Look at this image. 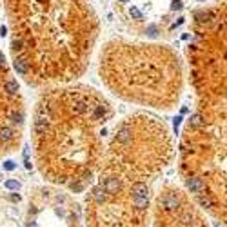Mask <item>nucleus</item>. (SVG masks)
Segmentation results:
<instances>
[{"label":"nucleus","instance_id":"f3484780","mask_svg":"<svg viewBox=\"0 0 227 227\" xmlns=\"http://www.w3.org/2000/svg\"><path fill=\"white\" fill-rule=\"evenodd\" d=\"M4 169H6V171H13V169H15V162H11V160H8V162H6V164H4Z\"/></svg>","mask_w":227,"mask_h":227},{"label":"nucleus","instance_id":"dca6fc26","mask_svg":"<svg viewBox=\"0 0 227 227\" xmlns=\"http://www.w3.org/2000/svg\"><path fill=\"white\" fill-rule=\"evenodd\" d=\"M129 13H131V17H133V18H136V20H140V18H142L140 9H136V8H131V11H129Z\"/></svg>","mask_w":227,"mask_h":227},{"label":"nucleus","instance_id":"1a4fd4ad","mask_svg":"<svg viewBox=\"0 0 227 227\" xmlns=\"http://www.w3.org/2000/svg\"><path fill=\"white\" fill-rule=\"evenodd\" d=\"M35 129H37V133H44L46 129H47V120H46V118H38Z\"/></svg>","mask_w":227,"mask_h":227},{"label":"nucleus","instance_id":"6ab92c4d","mask_svg":"<svg viewBox=\"0 0 227 227\" xmlns=\"http://www.w3.org/2000/svg\"><path fill=\"white\" fill-rule=\"evenodd\" d=\"M13 46H15L17 49H20V47H22V40H20V38H15V40H13Z\"/></svg>","mask_w":227,"mask_h":227},{"label":"nucleus","instance_id":"20e7f679","mask_svg":"<svg viewBox=\"0 0 227 227\" xmlns=\"http://www.w3.org/2000/svg\"><path fill=\"white\" fill-rule=\"evenodd\" d=\"M129 138H131V129H129V127H122L120 131H118V135H116V140H118L120 144L129 142Z\"/></svg>","mask_w":227,"mask_h":227},{"label":"nucleus","instance_id":"f257e3e1","mask_svg":"<svg viewBox=\"0 0 227 227\" xmlns=\"http://www.w3.org/2000/svg\"><path fill=\"white\" fill-rule=\"evenodd\" d=\"M131 193H133V196H135V198H147L149 189H147V185L144 184V182H136V184H133Z\"/></svg>","mask_w":227,"mask_h":227},{"label":"nucleus","instance_id":"ddd939ff","mask_svg":"<svg viewBox=\"0 0 227 227\" xmlns=\"http://www.w3.org/2000/svg\"><path fill=\"white\" fill-rule=\"evenodd\" d=\"M198 200H200V204L205 205V207H211V198L207 195H198Z\"/></svg>","mask_w":227,"mask_h":227},{"label":"nucleus","instance_id":"9b49d317","mask_svg":"<svg viewBox=\"0 0 227 227\" xmlns=\"http://www.w3.org/2000/svg\"><path fill=\"white\" fill-rule=\"evenodd\" d=\"M133 204H135L138 209H146V207H147V198H135V196H133Z\"/></svg>","mask_w":227,"mask_h":227},{"label":"nucleus","instance_id":"4468645a","mask_svg":"<svg viewBox=\"0 0 227 227\" xmlns=\"http://www.w3.org/2000/svg\"><path fill=\"white\" fill-rule=\"evenodd\" d=\"M11 122H13V124H22V122H24L22 113H13V115H11Z\"/></svg>","mask_w":227,"mask_h":227},{"label":"nucleus","instance_id":"412c9836","mask_svg":"<svg viewBox=\"0 0 227 227\" xmlns=\"http://www.w3.org/2000/svg\"><path fill=\"white\" fill-rule=\"evenodd\" d=\"M118 2H122V4H127V2H129V0H118Z\"/></svg>","mask_w":227,"mask_h":227},{"label":"nucleus","instance_id":"aec40b11","mask_svg":"<svg viewBox=\"0 0 227 227\" xmlns=\"http://www.w3.org/2000/svg\"><path fill=\"white\" fill-rule=\"evenodd\" d=\"M27 227H37V224H35V222H31V224H27Z\"/></svg>","mask_w":227,"mask_h":227},{"label":"nucleus","instance_id":"2eb2a0df","mask_svg":"<svg viewBox=\"0 0 227 227\" xmlns=\"http://www.w3.org/2000/svg\"><path fill=\"white\" fill-rule=\"evenodd\" d=\"M189 122H191V126H202V116L200 115H193L189 118Z\"/></svg>","mask_w":227,"mask_h":227},{"label":"nucleus","instance_id":"423d86ee","mask_svg":"<svg viewBox=\"0 0 227 227\" xmlns=\"http://www.w3.org/2000/svg\"><path fill=\"white\" fill-rule=\"evenodd\" d=\"M93 198H95L96 202H100V204H102V202H104L106 198H107V195H106V191L102 189V187H96V189L93 191Z\"/></svg>","mask_w":227,"mask_h":227},{"label":"nucleus","instance_id":"f03ea898","mask_svg":"<svg viewBox=\"0 0 227 227\" xmlns=\"http://www.w3.org/2000/svg\"><path fill=\"white\" fill-rule=\"evenodd\" d=\"M187 187H189L191 193H195V195H202L204 182L200 180V178H191V180H187Z\"/></svg>","mask_w":227,"mask_h":227},{"label":"nucleus","instance_id":"7ed1b4c3","mask_svg":"<svg viewBox=\"0 0 227 227\" xmlns=\"http://www.w3.org/2000/svg\"><path fill=\"white\" fill-rule=\"evenodd\" d=\"M118 187H120V184H118L116 178H107V180L102 182V189H104L106 193H116Z\"/></svg>","mask_w":227,"mask_h":227},{"label":"nucleus","instance_id":"0eeeda50","mask_svg":"<svg viewBox=\"0 0 227 227\" xmlns=\"http://www.w3.org/2000/svg\"><path fill=\"white\" fill-rule=\"evenodd\" d=\"M164 202H166V207H167V209H175L176 205H178V198H176L175 195H167Z\"/></svg>","mask_w":227,"mask_h":227},{"label":"nucleus","instance_id":"a211bd4d","mask_svg":"<svg viewBox=\"0 0 227 227\" xmlns=\"http://www.w3.org/2000/svg\"><path fill=\"white\" fill-rule=\"evenodd\" d=\"M171 9H182V2H180V0H173V6H171Z\"/></svg>","mask_w":227,"mask_h":227},{"label":"nucleus","instance_id":"f8f14e48","mask_svg":"<svg viewBox=\"0 0 227 227\" xmlns=\"http://www.w3.org/2000/svg\"><path fill=\"white\" fill-rule=\"evenodd\" d=\"M6 189H11V191H17V189H20V182L18 180H6Z\"/></svg>","mask_w":227,"mask_h":227},{"label":"nucleus","instance_id":"9d476101","mask_svg":"<svg viewBox=\"0 0 227 227\" xmlns=\"http://www.w3.org/2000/svg\"><path fill=\"white\" fill-rule=\"evenodd\" d=\"M6 89L11 93V95H15L18 91V82L17 80H8V84H6Z\"/></svg>","mask_w":227,"mask_h":227},{"label":"nucleus","instance_id":"39448f33","mask_svg":"<svg viewBox=\"0 0 227 227\" xmlns=\"http://www.w3.org/2000/svg\"><path fill=\"white\" fill-rule=\"evenodd\" d=\"M13 129L11 127H0V142H8L13 138Z\"/></svg>","mask_w":227,"mask_h":227},{"label":"nucleus","instance_id":"6e6552de","mask_svg":"<svg viewBox=\"0 0 227 227\" xmlns=\"http://www.w3.org/2000/svg\"><path fill=\"white\" fill-rule=\"evenodd\" d=\"M15 69L20 73V75H26L27 73V66L24 60H15Z\"/></svg>","mask_w":227,"mask_h":227}]
</instances>
